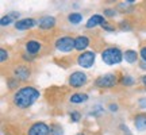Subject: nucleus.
<instances>
[{"instance_id":"1","label":"nucleus","mask_w":146,"mask_h":135,"mask_svg":"<svg viewBox=\"0 0 146 135\" xmlns=\"http://www.w3.org/2000/svg\"><path fill=\"white\" fill-rule=\"evenodd\" d=\"M39 99V91L33 87H23L14 95V104L18 108H27Z\"/></svg>"},{"instance_id":"2","label":"nucleus","mask_w":146,"mask_h":135,"mask_svg":"<svg viewBox=\"0 0 146 135\" xmlns=\"http://www.w3.org/2000/svg\"><path fill=\"white\" fill-rule=\"evenodd\" d=\"M102 60L107 65H115V64H119L123 60V54L116 47H108L102 53Z\"/></svg>"},{"instance_id":"3","label":"nucleus","mask_w":146,"mask_h":135,"mask_svg":"<svg viewBox=\"0 0 146 135\" xmlns=\"http://www.w3.org/2000/svg\"><path fill=\"white\" fill-rule=\"evenodd\" d=\"M56 47H57L60 52H72L73 49H76V45H74V39L72 36H61L56 41Z\"/></svg>"},{"instance_id":"4","label":"nucleus","mask_w":146,"mask_h":135,"mask_svg":"<svg viewBox=\"0 0 146 135\" xmlns=\"http://www.w3.org/2000/svg\"><path fill=\"white\" fill-rule=\"evenodd\" d=\"M116 83H118L116 76L112 74V73H108V74H104V76H100V77L96 80V85H98L99 88H111V87H114Z\"/></svg>"},{"instance_id":"5","label":"nucleus","mask_w":146,"mask_h":135,"mask_svg":"<svg viewBox=\"0 0 146 135\" xmlns=\"http://www.w3.org/2000/svg\"><path fill=\"white\" fill-rule=\"evenodd\" d=\"M87 83V74L83 72H74L69 77V85L73 88H80Z\"/></svg>"},{"instance_id":"6","label":"nucleus","mask_w":146,"mask_h":135,"mask_svg":"<svg viewBox=\"0 0 146 135\" xmlns=\"http://www.w3.org/2000/svg\"><path fill=\"white\" fill-rule=\"evenodd\" d=\"M77 62L81 68H91L95 64V53L84 52L77 57Z\"/></svg>"},{"instance_id":"7","label":"nucleus","mask_w":146,"mask_h":135,"mask_svg":"<svg viewBox=\"0 0 146 135\" xmlns=\"http://www.w3.org/2000/svg\"><path fill=\"white\" fill-rule=\"evenodd\" d=\"M49 132H50V127L46 123L38 122V123H34L29 128L27 135H49Z\"/></svg>"},{"instance_id":"8","label":"nucleus","mask_w":146,"mask_h":135,"mask_svg":"<svg viewBox=\"0 0 146 135\" xmlns=\"http://www.w3.org/2000/svg\"><path fill=\"white\" fill-rule=\"evenodd\" d=\"M34 26H35V21H34V19H29V18L15 22V28L16 30H21V31L29 30V28H31V27H34Z\"/></svg>"},{"instance_id":"9","label":"nucleus","mask_w":146,"mask_h":135,"mask_svg":"<svg viewBox=\"0 0 146 135\" xmlns=\"http://www.w3.org/2000/svg\"><path fill=\"white\" fill-rule=\"evenodd\" d=\"M14 76H15L16 80L25 81V80H27V78L30 77V69L26 66H18L14 70Z\"/></svg>"},{"instance_id":"10","label":"nucleus","mask_w":146,"mask_h":135,"mask_svg":"<svg viewBox=\"0 0 146 135\" xmlns=\"http://www.w3.org/2000/svg\"><path fill=\"white\" fill-rule=\"evenodd\" d=\"M38 24H39V28H42V30H49V28L54 27L56 19H54L53 16H43V18L39 19Z\"/></svg>"},{"instance_id":"11","label":"nucleus","mask_w":146,"mask_h":135,"mask_svg":"<svg viewBox=\"0 0 146 135\" xmlns=\"http://www.w3.org/2000/svg\"><path fill=\"white\" fill-rule=\"evenodd\" d=\"M74 45H76V50L83 52L84 49H87L89 45V39L88 36L85 35H78L77 38H74Z\"/></svg>"},{"instance_id":"12","label":"nucleus","mask_w":146,"mask_h":135,"mask_svg":"<svg viewBox=\"0 0 146 135\" xmlns=\"http://www.w3.org/2000/svg\"><path fill=\"white\" fill-rule=\"evenodd\" d=\"M106 21H104V16H102V15H94V16H91L88 19V22H87V28H92V27L95 26H98V24H104Z\"/></svg>"},{"instance_id":"13","label":"nucleus","mask_w":146,"mask_h":135,"mask_svg":"<svg viewBox=\"0 0 146 135\" xmlns=\"http://www.w3.org/2000/svg\"><path fill=\"white\" fill-rule=\"evenodd\" d=\"M134 124L138 131H145L146 130V115L139 114L134 118Z\"/></svg>"},{"instance_id":"14","label":"nucleus","mask_w":146,"mask_h":135,"mask_svg":"<svg viewBox=\"0 0 146 135\" xmlns=\"http://www.w3.org/2000/svg\"><path fill=\"white\" fill-rule=\"evenodd\" d=\"M26 50L30 53V54L35 56L36 53H39V50H41V43L36 41H29L26 43Z\"/></svg>"},{"instance_id":"15","label":"nucleus","mask_w":146,"mask_h":135,"mask_svg":"<svg viewBox=\"0 0 146 135\" xmlns=\"http://www.w3.org/2000/svg\"><path fill=\"white\" fill-rule=\"evenodd\" d=\"M87 100H88V95H85V93H74L72 97H70V103L80 104V103L87 101Z\"/></svg>"},{"instance_id":"16","label":"nucleus","mask_w":146,"mask_h":135,"mask_svg":"<svg viewBox=\"0 0 146 135\" xmlns=\"http://www.w3.org/2000/svg\"><path fill=\"white\" fill-rule=\"evenodd\" d=\"M123 58H125L127 62H135L137 58H138V54H137V52H134V50H126L125 53H123Z\"/></svg>"},{"instance_id":"17","label":"nucleus","mask_w":146,"mask_h":135,"mask_svg":"<svg viewBox=\"0 0 146 135\" xmlns=\"http://www.w3.org/2000/svg\"><path fill=\"white\" fill-rule=\"evenodd\" d=\"M68 21L70 22V23H73V24H78L80 22L83 21V15L78 14V12H73V14H70V15L68 16Z\"/></svg>"},{"instance_id":"18","label":"nucleus","mask_w":146,"mask_h":135,"mask_svg":"<svg viewBox=\"0 0 146 135\" xmlns=\"http://www.w3.org/2000/svg\"><path fill=\"white\" fill-rule=\"evenodd\" d=\"M15 16H18V15H16V14H12V15H5V16H3V18L0 19V24H1L3 27L8 26L11 22L14 21V18H15Z\"/></svg>"},{"instance_id":"19","label":"nucleus","mask_w":146,"mask_h":135,"mask_svg":"<svg viewBox=\"0 0 146 135\" xmlns=\"http://www.w3.org/2000/svg\"><path fill=\"white\" fill-rule=\"evenodd\" d=\"M50 134L53 135H62V130H61V127L60 126H53V127H50Z\"/></svg>"},{"instance_id":"20","label":"nucleus","mask_w":146,"mask_h":135,"mask_svg":"<svg viewBox=\"0 0 146 135\" xmlns=\"http://www.w3.org/2000/svg\"><path fill=\"white\" fill-rule=\"evenodd\" d=\"M122 84L123 85H133L134 84V78L131 76H125V77H122Z\"/></svg>"},{"instance_id":"21","label":"nucleus","mask_w":146,"mask_h":135,"mask_svg":"<svg viewBox=\"0 0 146 135\" xmlns=\"http://www.w3.org/2000/svg\"><path fill=\"white\" fill-rule=\"evenodd\" d=\"M7 58H8V53L5 52L4 49H1V50H0V61H1V62H4Z\"/></svg>"},{"instance_id":"22","label":"nucleus","mask_w":146,"mask_h":135,"mask_svg":"<svg viewBox=\"0 0 146 135\" xmlns=\"http://www.w3.org/2000/svg\"><path fill=\"white\" fill-rule=\"evenodd\" d=\"M70 119H72L73 122H78V120H80V114H78L77 111H73L72 114H70Z\"/></svg>"},{"instance_id":"23","label":"nucleus","mask_w":146,"mask_h":135,"mask_svg":"<svg viewBox=\"0 0 146 135\" xmlns=\"http://www.w3.org/2000/svg\"><path fill=\"white\" fill-rule=\"evenodd\" d=\"M139 54H141L142 60H143V61L146 62V46H145V47H142V49H141V53H139Z\"/></svg>"},{"instance_id":"24","label":"nucleus","mask_w":146,"mask_h":135,"mask_svg":"<svg viewBox=\"0 0 146 135\" xmlns=\"http://www.w3.org/2000/svg\"><path fill=\"white\" fill-rule=\"evenodd\" d=\"M104 14L107 16H114L115 15V10H110V8L108 10H104Z\"/></svg>"},{"instance_id":"25","label":"nucleus","mask_w":146,"mask_h":135,"mask_svg":"<svg viewBox=\"0 0 146 135\" xmlns=\"http://www.w3.org/2000/svg\"><path fill=\"white\" fill-rule=\"evenodd\" d=\"M102 27H103L104 30H108V31H114V30H115L114 27H111V26H110V24H107V23H104V24H103V26H102Z\"/></svg>"},{"instance_id":"26","label":"nucleus","mask_w":146,"mask_h":135,"mask_svg":"<svg viewBox=\"0 0 146 135\" xmlns=\"http://www.w3.org/2000/svg\"><path fill=\"white\" fill-rule=\"evenodd\" d=\"M110 109H111V111H116V109H118V105H116V104H111V105H110Z\"/></svg>"},{"instance_id":"27","label":"nucleus","mask_w":146,"mask_h":135,"mask_svg":"<svg viewBox=\"0 0 146 135\" xmlns=\"http://www.w3.org/2000/svg\"><path fill=\"white\" fill-rule=\"evenodd\" d=\"M141 80H142V83H143V85L146 87V76H143V77H142Z\"/></svg>"},{"instance_id":"28","label":"nucleus","mask_w":146,"mask_h":135,"mask_svg":"<svg viewBox=\"0 0 146 135\" xmlns=\"http://www.w3.org/2000/svg\"><path fill=\"white\" fill-rule=\"evenodd\" d=\"M77 135H85V134H77Z\"/></svg>"}]
</instances>
